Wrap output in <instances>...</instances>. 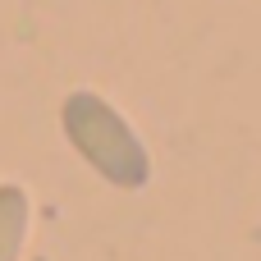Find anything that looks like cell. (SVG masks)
<instances>
[{"instance_id": "2", "label": "cell", "mask_w": 261, "mask_h": 261, "mask_svg": "<svg viewBox=\"0 0 261 261\" xmlns=\"http://www.w3.org/2000/svg\"><path fill=\"white\" fill-rule=\"evenodd\" d=\"M28 239V193L18 184H0V261H18Z\"/></svg>"}, {"instance_id": "1", "label": "cell", "mask_w": 261, "mask_h": 261, "mask_svg": "<svg viewBox=\"0 0 261 261\" xmlns=\"http://www.w3.org/2000/svg\"><path fill=\"white\" fill-rule=\"evenodd\" d=\"M64 138L73 142V151L115 188H142L151 179V156L142 147V138L128 128V119L96 92H73L60 110Z\"/></svg>"}]
</instances>
